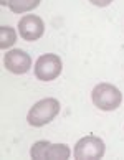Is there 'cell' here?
I'll return each instance as SVG.
<instances>
[{"instance_id": "8fae6325", "label": "cell", "mask_w": 124, "mask_h": 160, "mask_svg": "<svg viewBox=\"0 0 124 160\" xmlns=\"http://www.w3.org/2000/svg\"><path fill=\"white\" fill-rule=\"evenodd\" d=\"M0 3H2L3 7H8V0H0Z\"/></svg>"}, {"instance_id": "7a4b0ae2", "label": "cell", "mask_w": 124, "mask_h": 160, "mask_svg": "<svg viewBox=\"0 0 124 160\" xmlns=\"http://www.w3.org/2000/svg\"><path fill=\"white\" fill-rule=\"evenodd\" d=\"M91 101L99 111H116L122 102V92L111 82H99L91 91Z\"/></svg>"}, {"instance_id": "ba28073f", "label": "cell", "mask_w": 124, "mask_h": 160, "mask_svg": "<svg viewBox=\"0 0 124 160\" xmlns=\"http://www.w3.org/2000/svg\"><path fill=\"white\" fill-rule=\"evenodd\" d=\"M41 3V0H8V8L12 13H27Z\"/></svg>"}, {"instance_id": "9c48e42d", "label": "cell", "mask_w": 124, "mask_h": 160, "mask_svg": "<svg viewBox=\"0 0 124 160\" xmlns=\"http://www.w3.org/2000/svg\"><path fill=\"white\" fill-rule=\"evenodd\" d=\"M17 41V32L12 27L2 25L0 27V48L2 50H10Z\"/></svg>"}, {"instance_id": "6da1fadb", "label": "cell", "mask_w": 124, "mask_h": 160, "mask_svg": "<svg viewBox=\"0 0 124 160\" xmlns=\"http://www.w3.org/2000/svg\"><path fill=\"white\" fill-rule=\"evenodd\" d=\"M60 101L55 98H45L35 102L27 114V122L32 127H43L60 114Z\"/></svg>"}, {"instance_id": "5b68a950", "label": "cell", "mask_w": 124, "mask_h": 160, "mask_svg": "<svg viewBox=\"0 0 124 160\" xmlns=\"http://www.w3.org/2000/svg\"><path fill=\"white\" fill-rule=\"evenodd\" d=\"M70 147L66 144H50L48 140H37L30 149L32 158H70Z\"/></svg>"}, {"instance_id": "30bf717a", "label": "cell", "mask_w": 124, "mask_h": 160, "mask_svg": "<svg viewBox=\"0 0 124 160\" xmlns=\"http://www.w3.org/2000/svg\"><path fill=\"white\" fill-rule=\"evenodd\" d=\"M90 2L96 7H108L109 3H113V0H90Z\"/></svg>"}, {"instance_id": "52a82bcc", "label": "cell", "mask_w": 124, "mask_h": 160, "mask_svg": "<svg viewBox=\"0 0 124 160\" xmlns=\"http://www.w3.org/2000/svg\"><path fill=\"white\" fill-rule=\"evenodd\" d=\"M3 66L12 74H25L32 68V56L23 50H8L3 56Z\"/></svg>"}, {"instance_id": "3957f363", "label": "cell", "mask_w": 124, "mask_h": 160, "mask_svg": "<svg viewBox=\"0 0 124 160\" xmlns=\"http://www.w3.org/2000/svg\"><path fill=\"white\" fill-rule=\"evenodd\" d=\"M33 71H35L37 79L43 81V82H48V81L56 79L58 76L61 74L63 61L58 55H55V53H45V55H41L37 60V63H35V66H33Z\"/></svg>"}, {"instance_id": "8992f818", "label": "cell", "mask_w": 124, "mask_h": 160, "mask_svg": "<svg viewBox=\"0 0 124 160\" xmlns=\"http://www.w3.org/2000/svg\"><path fill=\"white\" fill-rule=\"evenodd\" d=\"M45 33V22L35 13L23 15L18 22V35L27 41H37Z\"/></svg>"}, {"instance_id": "277c9868", "label": "cell", "mask_w": 124, "mask_h": 160, "mask_svg": "<svg viewBox=\"0 0 124 160\" xmlns=\"http://www.w3.org/2000/svg\"><path fill=\"white\" fill-rule=\"evenodd\" d=\"M106 153V145L98 135H85L75 145V158L78 160H98Z\"/></svg>"}]
</instances>
